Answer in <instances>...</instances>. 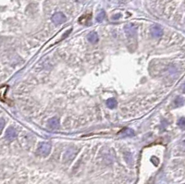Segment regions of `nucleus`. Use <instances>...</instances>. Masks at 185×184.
<instances>
[{"instance_id": "nucleus-4", "label": "nucleus", "mask_w": 185, "mask_h": 184, "mask_svg": "<svg viewBox=\"0 0 185 184\" xmlns=\"http://www.w3.org/2000/svg\"><path fill=\"white\" fill-rule=\"evenodd\" d=\"M151 34L153 35L155 38H159L163 35V30L159 25H154L151 28Z\"/></svg>"}, {"instance_id": "nucleus-13", "label": "nucleus", "mask_w": 185, "mask_h": 184, "mask_svg": "<svg viewBox=\"0 0 185 184\" xmlns=\"http://www.w3.org/2000/svg\"><path fill=\"white\" fill-rule=\"evenodd\" d=\"M5 126V121H4V119H0V131L3 129V127Z\"/></svg>"}, {"instance_id": "nucleus-14", "label": "nucleus", "mask_w": 185, "mask_h": 184, "mask_svg": "<svg viewBox=\"0 0 185 184\" xmlns=\"http://www.w3.org/2000/svg\"><path fill=\"white\" fill-rule=\"evenodd\" d=\"M182 92H183V93H185V84H184L183 87H182Z\"/></svg>"}, {"instance_id": "nucleus-11", "label": "nucleus", "mask_w": 185, "mask_h": 184, "mask_svg": "<svg viewBox=\"0 0 185 184\" xmlns=\"http://www.w3.org/2000/svg\"><path fill=\"white\" fill-rule=\"evenodd\" d=\"M184 102H185V100H184L183 97H182V96H178V97H177L176 100H175V104H176L177 106H182V104H184Z\"/></svg>"}, {"instance_id": "nucleus-3", "label": "nucleus", "mask_w": 185, "mask_h": 184, "mask_svg": "<svg viewBox=\"0 0 185 184\" xmlns=\"http://www.w3.org/2000/svg\"><path fill=\"white\" fill-rule=\"evenodd\" d=\"M52 20L55 24H61L65 22L66 20V17L65 15L62 13V12H57L52 17Z\"/></svg>"}, {"instance_id": "nucleus-1", "label": "nucleus", "mask_w": 185, "mask_h": 184, "mask_svg": "<svg viewBox=\"0 0 185 184\" xmlns=\"http://www.w3.org/2000/svg\"><path fill=\"white\" fill-rule=\"evenodd\" d=\"M51 152V145L48 143H40L37 147V154L42 156H47Z\"/></svg>"}, {"instance_id": "nucleus-5", "label": "nucleus", "mask_w": 185, "mask_h": 184, "mask_svg": "<svg viewBox=\"0 0 185 184\" xmlns=\"http://www.w3.org/2000/svg\"><path fill=\"white\" fill-rule=\"evenodd\" d=\"M17 137V131H15V129L12 127L9 128L6 131V139L9 141H13Z\"/></svg>"}, {"instance_id": "nucleus-6", "label": "nucleus", "mask_w": 185, "mask_h": 184, "mask_svg": "<svg viewBox=\"0 0 185 184\" xmlns=\"http://www.w3.org/2000/svg\"><path fill=\"white\" fill-rule=\"evenodd\" d=\"M48 127L50 128L51 129H57L59 128V118H55L51 119L50 120L48 121Z\"/></svg>"}, {"instance_id": "nucleus-7", "label": "nucleus", "mask_w": 185, "mask_h": 184, "mask_svg": "<svg viewBox=\"0 0 185 184\" xmlns=\"http://www.w3.org/2000/svg\"><path fill=\"white\" fill-rule=\"evenodd\" d=\"M87 39L88 41L90 42V43H92V44H96L98 42V34H97V32H91L88 34L87 36Z\"/></svg>"}, {"instance_id": "nucleus-2", "label": "nucleus", "mask_w": 185, "mask_h": 184, "mask_svg": "<svg viewBox=\"0 0 185 184\" xmlns=\"http://www.w3.org/2000/svg\"><path fill=\"white\" fill-rule=\"evenodd\" d=\"M124 30L126 34L128 35L130 38H133V37L136 36V33H137V28L136 26L133 24V23H129V24H126L125 27H124Z\"/></svg>"}, {"instance_id": "nucleus-9", "label": "nucleus", "mask_w": 185, "mask_h": 184, "mask_svg": "<svg viewBox=\"0 0 185 184\" xmlns=\"http://www.w3.org/2000/svg\"><path fill=\"white\" fill-rule=\"evenodd\" d=\"M117 100L115 98H109L108 101H106V106H108L109 108H115L117 106Z\"/></svg>"}, {"instance_id": "nucleus-10", "label": "nucleus", "mask_w": 185, "mask_h": 184, "mask_svg": "<svg viewBox=\"0 0 185 184\" xmlns=\"http://www.w3.org/2000/svg\"><path fill=\"white\" fill-rule=\"evenodd\" d=\"M105 18H106V13H105V11L104 10H101L99 13L97 14V16H96V22H102L103 20H105Z\"/></svg>"}, {"instance_id": "nucleus-8", "label": "nucleus", "mask_w": 185, "mask_h": 184, "mask_svg": "<svg viewBox=\"0 0 185 184\" xmlns=\"http://www.w3.org/2000/svg\"><path fill=\"white\" fill-rule=\"evenodd\" d=\"M120 134L121 136H124V137H129V136H133L134 135V131H133L131 129L129 128H125L121 132H120Z\"/></svg>"}, {"instance_id": "nucleus-12", "label": "nucleus", "mask_w": 185, "mask_h": 184, "mask_svg": "<svg viewBox=\"0 0 185 184\" xmlns=\"http://www.w3.org/2000/svg\"><path fill=\"white\" fill-rule=\"evenodd\" d=\"M178 125L180 127V128H185V119L184 118H182L178 122Z\"/></svg>"}]
</instances>
